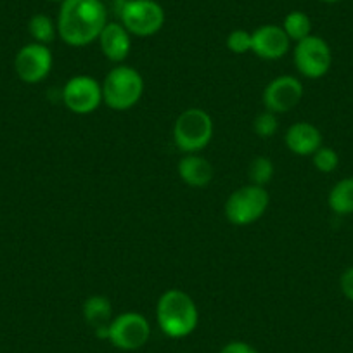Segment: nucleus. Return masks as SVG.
Instances as JSON below:
<instances>
[{
  "mask_svg": "<svg viewBox=\"0 0 353 353\" xmlns=\"http://www.w3.org/2000/svg\"><path fill=\"white\" fill-rule=\"evenodd\" d=\"M108 25L103 0H63L57 16V33L71 47L90 46Z\"/></svg>",
  "mask_w": 353,
  "mask_h": 353,
  "instance_id": "1",
  "label": "nucleus"
},
{
  "mask_svg": "<svg viewBox=\"0 0 353 353\" xmlns=\"http://www.w3.org/2000/svg\"><path fill=\"white\" fill-rule=\"evenodd\" d=\"M156 321L168 338L181 339L198 327L199 312L194 300L182 290H168L156 305Z\"/></svg>",
  "mask_w": 353,
  "mask_h": 353,
  "instance_id": "2",
  "label": "nucleus"
},
{
  "mask_svg": "<svg viewBox=\"0 0 353 353\" xmlns=\"http://www.w3.org/2000/svg\"><path fill=\"white\" fill-rule=\"evenodd\" d=\"M144 94V78L135 68L120 64L103 81V101L113 111H128Z\"/></svg>",
  "mask_w": 353,
  "mask_h": 353,
  "instance_id": "3",
  "label": "nucleus"
},
{
  "mask_svg": "<svg viewBox=\"0 0 353 353\" xmlns=\"http://www.w3.org/2000/svg\"><path fill=\"white\" fill-rule=\"evenodd\" d=\"M213 137V120L201 108L182 111L173 125V141L185 154H194L205 149Z\"/></svg>",
  "mask_w": 353,
  "mask_h": 353,
  "instance_id": "4",
  "label": "nucleus"
},
{
  "mask_svg": "<svg viewBox=\"0 0 353 353\" xmlns=\"http://www.w3.org/2000/svg\"><path fill=\"white\" fill-rule=\"evenodd\" d=\"M121 25L135 37H152L165 25V9L156 0H118Z\"/></svg>",
  "mask_w": 353,
  "mask_h": 353,
  "instance_id": "5",
  "label": "nucleus"
},
{
  "mask_svg": "<svg viewBox=\"0 0 353 353\" xmlns=\"http://www.w3.org/2000/svg\"><path fill=\"white\" fill-rule=\"evenodd\" d=\"M270 203L269 192L260 185H243L227 198L225 216L232 225H251L263 216Z\"/></svg>",
  "mask_w": 353,
  "mask_h": 353,
  "instance_id": "6",
  "label": "nucleus"
},
{
  "mask_svg": "<svg viewBox=\"0 0 353 353\" xmlns=\"http://www.w3.org/2000/svg\"><path fill=\"white\" fill-rule=\"evenodd\" d=\"M151 336V325L149 321L139 312H125L118 317H113L110 324L108 339L117 348L132 352L139 350L149 341Z\"/></svg>",
  "mask_w": 353,
  "mask_h": 353,
  "instance_id": "7",
  "label": "nucleus"
},
{
  "mask_svg": "<svg viewBox=\"0 0 353 353\" xmlns=\"http://www.w3.org/2000/svg\"><path fill=\"white\" fill-rule=\"evenodd\" d=\"M332 64V52L329 43L317 35L296 42L294 47V66L303 77L317 80L322 78Z\"/></svg>",
  "mask_w": 353,
  "mask_h": 353,
  "instance_id": "8",
  "label": "nucleus"
},
{
  "mask_svg": "<svg viewBox=\"0 0 353 353\" xmlns=\"http://www.w3.org/2000/svg\"><path fill=\"white\" fill-rule=\"evenodd\" d=\"M64 106L74 114H90L99 110L103 101V85L88 74H77L63 88Z\"/></svg>",
  "mask_w": 353,
  "mask_h": 353,
  "instance_id": "9",
  "label": "nucleus"
},
{
  "mask_svg": "<svg viewBox=\"0 0 353 353\" xmlns=\"http://www.w3.org/2000/svg\"><path fill=\"white\" fill-rule=\"evenodd\" d=\"M54 57L50 52L49 46L43 43H28L23 49H19L18 56H16L14 68L18 77L21 78L25 83H40L46 80L52 71Z\"/></svg>",
  "mask_w": 353,
  "mask_h": 353,
  "instance_id": "10",
  "label": "nucleus"
},
{
  "mask_svg": "<svg viewBox=\"0 0 353 353\" xmlns=\"http://www.w3.org/2000/svg\"><path fill=\"white\" fill-rule=\"evenodd\" d=\"M303 97V83L296 77L281 74L263 90L265 110L281 114L294 110Z\"/></svg>",
  "mask_w": 353,
  "mask_h": 353,
  "instance_id": "11",
  "label": "nucleus"
},
{
  "mask_svg": "<svg viewBox=\"0 0 353 353\" xmlns=\"http://www.w3.org/2000/svg\"><path fill=\"white\" fill-rule=\"evenodd\" d=\"M253 47L251 52L265 61L281 59L288 54L291 47L290 37L286 35L283 26L263 25L251 33Z\"/></svg>",
  "mask_w": 353,
  "mask_h": 353,
  "instance_id": "12",
  "label": "nucleus"
},
{
  "mask_svg": "<svg viewBox=\"0 0 353 353\" xmlns=\"http://www.w3.org/2000/svg\"><path fill=\"white\" fill-rule=\"evenodd\" d=\"M128 30L121 23H108L99 35V46L104 57L111 63L123 64L132 50V39Z\"/></svg>",
  "mask_w": 353,
  "mask_h": 353,
  "instance_id": "13",
  "label": "nucleus"
},
{
  "mask_svg": "<svg viewBox=\"0 0 353 353\" xmlns=\"http://www.w3.org/2000/svg\"><path fill=\"white\" fill-rule=\"evenodd\" d=\"M284 142L293 154L312 156L319 148H322V134L308 121H296L288 128Z\"/></svg>",
  "mask_w": 353,
  "mask_h": 353,
  "instance_id": "14",
  "label": "nucleus"
},
{
  "mask_svg": "<svg viewBox=\"0 0 353 353\" xmlns=\"http://www.w3.org/2000/svg\"><path fill=\"white\" fill-rule=\"evenodd\" d=\"M83 317L87 324L94 329L97 338L108 339L110 324L113 321V307L106 296L103 294L88 296L83 303Z\"/></svg>",
  "mask_w": 353,
  "mask_h": 353,
  "instance_id": "15",
  "label": "nucleus"
},
{
  "mask_svg": "<svg viewBox=\"0 0 353 353\" xmlns=\"http://www.w3.org/2000/svg\"><path fill=\"white\" fill-rule=\"evenodd\" d=\"M179 175L189 188H206L213 179V166L206 158L194 154H185L179 161Z\"/></svg>",
  "mask_w": 353,
  "mask_h": 353,
  "instance_id": "16",
  "label": "nucleus"
},
{
  "mask_svg": "<svg viewBox=\"0 0 353 353\" xmlns=\"http://www.w3.org/2000/svg\"><path fill=\"white\" fill-rule=\"evenodd\" d=\"M329 208L336 215L353 213V176L343 179L329 192Z\"/></svg>",
  "mask_w": 353,
  "mask_h": 353,
  "instance_id": "17",
  "label": "nucleus"
},
{
  "mask_svg": "<svg viewBox=\"0 0 353 353\" xmlns=\"http://www.w3.org/2000/svg\"><path fill=\"white\" fill-rule=\"evenodd\" d=\"M283 28L290 40L293 42H300V40L307 39L312 35V21L308 14L301 11H293L284 18Z\"/></svg>",
  "mask_w": 353,
  "mask_h": 353,
  "instance_id": "18",
  "label": "nucleus"
},
{
  "mask_svg": "<svg viewBox=\"0 0 353 353\" xmlns=\"http://www.w3.org/2000/svg\"><path fill=\"white\" fill-rule=\"evenodd\" d=\"M30 35L33 37L37 43H43V46H49L54 42L57 33V25H54L52 19L47 14H35L30 19Z\"/></svg>",
  "mask_w": 353,
  "mask_h": 353,
  "instance_id": "19",
  "label": "nucleus"
},
{
  "mask_svg": "<svg viewBox=\"0 0 353 353\" xmlns=\"http://www.w3.org/2000/svg\"><path fill=\"white\" fill-rule=\"evenodd\" d=\"M274 175V163L267 156H256L250 165V181L251 184L265 188L272 181Z\"/></svg>",
  "mask_w": 353,
  "mask_h": 353,
  "instance_id": "20",
  "label": "nucleus"
},
{
  "mask_svg": "<svg viewBox=\"0 0 353 353\" xmlns=\"http://www.w3.org/2000/svg\"><path fill=\"white\" fill-rule=\"evenodd\" d=\"M253 130L258 137L261 139H270L272 135L277 134L279 130V120H277V114L272 111L265 110L263 113L256 114L253 121Z\"/></svg>",
  "mask_w": 353,
  "mask_h": 353,
  "instance_id": "21",
  "label": "nucleus"
},
{
  "mask_svg": "<svg viewBox=\"0 0 353 353\" xmlns=\"http://www.w3.org/2000/svg\"><path fill=\"white\" fill-rule=\"evenodd\" d=\"M312 156H314V166L322 173L334 172L339 165L338 152L331 148H324V145H322V148H319Z\"/></svg>",
  "mask_w": 353,
  "mask_h": 353,
  "instance_id": "22",
  "label": "nucleus"
},
{
  "mask_svg": "<svg viewBox=\"0 0 353 353\" xmlns=\"http://www.w3.org/2000/svg\"><path fill=\"white\" fill-rule=\"evenodd\" d=\"M251 47H253V40H251V33L246 30H234L227 37V49L232 54H246L250 52Z\"/></svg>",
  "mask_w": 353,
  "mask_h": 353,
  "instance_id": "23",
  "label": "nucleus"
},
{
  "mask_svg": "<svg viewBox=\"0 0 353 353\" xmlns=\"http://www.w3.org/2000/svg\"><path fill=\"white\" fill-rule=\"evenodd\" d=\"M220 353H258L251 345L244 341H230L220 350Z\"/></svg>",
  "mask_w": 353,
  "mask_h": 353,
  "instance_id": "24",
  "label": "nucleus"
},
{
  "mask_svg": "<svg viewBox=\"0 0 353 353\" xmlns=\"http://www.w3.org/2000/svg\"><path fill=\"white\" fill-rule=\"evenodd\" d=\"M341 291L348 300L353 301V267L346 269L341 276Z\"/></svg>",
  "mask_w": 353,
  "mask_h": 353,
  "instance_id": "25",
  "label": "nucleus"
},
{
  "mask_svg": "<svg viewBox=\"0 0 353 353\" xmlns=\"http://www.w3.org/2000/svg\"><path fill=\"white\" fill-rule=\"evenodd\" d=\"M321 2H325V4H336L339 0H321Z\"/></svg>",
  "mask_w": 353,
  "mask_h": 353,
  "instance_id": "26",
  "label": "nucleus"
},
{
  "mask_svg": "<svg viewBox=\"0 0 353 353\" xmlns=\"http://www.w3.org/2000/svg\"><path fill=\"white\" fill-rule=\"evenodd\" d=\"M50 2H63V0H50Z\"/></svg>",
  "mask_w": 353,
  "mask_h": 353,
  "instance_id": "27",
  "label": "nucleus"
}]
</instances>
